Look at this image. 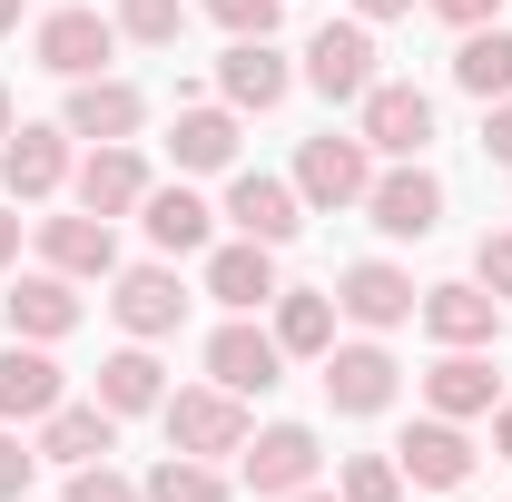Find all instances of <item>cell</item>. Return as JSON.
<instances>
[{"mask_svg":"<svg viewBox=\"0 0 512 502\" xmlns=\"http://www.w3.org/2000/svg\"><path fill=\"white\" fill-rule=\"evenodd\" d=\"M375 168H384V158L355 138V128H325V138H306V148H296V197H306V217H345V207H365Z\"/></svg>","mask_w":512,"mask_h":502,"instance_id":"6da1fadb","label":"cell"},{"mask_svg":"<svg viewBox=\"0 0 512 502\" xmlns=\"http://www.w3.org/2000/svg\"><path fill=\"white\" fill-rule=\"evenodd\" d=\"M158 424H168V453H197V463H227V453L256 434L247 394H227V384H168Z\"/></svg>","mask_w":512,"mask_h":502,"instance_id":"7a4b0ae2","label":"cell"},{"mask_svg":"<svg viewBox=\"0 0 512 502\" xmlns=\"http://www.w3.org/2000/svg\"><path fill=\"white\" fill-rule=\"evenodd\" d=\"M375 60H384V50H375V20H355V10H345V20H325L316 40H306V60H296V79L316 89L325 109H355V99H365V89L384 79Z\"/></svg>","mask_w":512,"mask_h":502,"instance_id":"3957f363","label":"cell"},{"mask_svg":"<svg viewBox=\"0 0 512 502\" xmlns=\"http://www.w3.org/2000/svg\"><path fill=\"white\" fill-rule=\"evenodd\" d=\"M365 227L394 237V247H424V237L444 227V178H434L424 158H384L375 188H365Z\"/></svg>","mask_w":512,"mask_h":502,"instance_id":"277c9868","label":"cell"},{"mask_svg":"<svg viewBox=\"0 0 512 502\" xmlns=\"http://www.w3.org/2000/svg\"><path fill=\"white\" fill-rule=\"evenodd\" d=\"M404 394V365H394V345L384 335H335L325 345V404L345 414V424H365Z\"/></svg>","mask_w":512,"mask_h":502,"instance_id":"5b68a950","label":"cell"},{"mask_svg":"<svg viewBox=\"0 0 512 502\" xmlns=\"http://www.w3.org/2000/svg\"><path fill=\"white\" fill-rule=\"evenodd\" d=\"M30 60L50 69V79H99V69L119 60V20H109V10H89V0L40 10V30H30Z\"/></svg>","mask_w":512,"mask_h":502,"instance_id":"8992f818","label":"cell"},{"mask_svg":"<svg viewBox=\"0 0 512 502\" xmlns=\"http://www.w3.org/2000/svg\"><path fill=\"white\" fill-rule=\"evenodd\" d=\"M109 315H119V335H138V345H168V335L188 325V286H178V256L119 266V276H109Z\"/></svg>","mask_w":512,"mask_h":502,"instance_id":"52a82bcc","label":"cell"},{"mask_svg":"<svg viewBox=\"0 0 512 502\" xmlns=\"http://www.w3.org/2000/svg\"><path fill=\"white\" fill-rule=\"evenodd\" d=\"M424 306V286H414V266H394V256H355L345 276H335V315L355 325V335H394V325H414Z\"/></svg>","mask_w":512,"mask_h":502,"instance_id":"ba28073f","label":"cell"},{"mask_svg":"<svg viewBox=\"0 0 512 502\" xmlns=\"http://www.w3.org/2000/svg\"><path fill=\"white\" fill-rule=\"evenodd\" d=\"M316 473H325V443H316V424H266V434H247V443H237V483H247L256 502L306 493Z\"/></svg>","mask_w":512,"mask_h":502,"instance_id":"9c48e42d","label":"cell"},{"mask_svg":"<svg viewBox=\"0 0 512 502\" xmlns=\"http://www.w3.org/2000/svg\"><path fill=\"white\" fill-rule=\"evenodd\" d=\"M355 138H365L375 158H424V148H434V89L375 79V89L355 99Z\"/></svg>","mask_w":512,"mask_h":502,"instance_id":"30bf717a","label":"cell"},{"mask_svg":"<svg viewBox=\"0 0 512 502\" xmlns=\"http://www.w3.org/2000/svg\"><path fill=\"white\" fill-rule=\"evenodd\" d=\"M69 128L60 119H20L10 138H0V197L10 207H40V197H60L69 188Z\"/></svg>","mask_w":512,"mask_h":502,"instance_id":"8fae6325","label":"cell"},{"mask_svg":"<svg viewBox=\"0 0 512 502\" xmlns=\"http://www.w3.org/2000/svg\"><path fill=\"white\" fill-rule=\"evenodd\" d=\"M394 463H404L414 493H463V483L483 473V453H473V434H463L453 414H414L404 443H394Z\"/></svg>","mask_w":512,"mask_h":502,"instance_id":"7c38bea8","label":"cell"},{"mask_svg":"<svg viewBox=\"0 0 512 502\" xmlns=\"http://www.w3.org/2000/svg\"><path fill=\"white\" fill-rule=\"evenodd\" d=\"M0 315H10V335H30V345H60V335H79V315H89V296H79V276H60V266H10V296H0Z\"/></svg>","mask_w":512,"mask_h":502,"instance_id":"4fadbf2b","label":"cell"},{"mask_svg":"<svg viewBox=\"0 0 512 502\" xmlns=\"http://www.w3.org/2000/svg\"><path fill=\"white\" fill-rule=\"evenodd\" d=\"M158 188L148 178V158H138V138H109V148H89L79 168H69V207H89V217H138V197Z\"/></svg>","mask_w":512,"mask_h":502,"instance_id":"5bb4252c","label":"cell"},{"mask_svg":"<svg viewBox=\"0 0 512 502\" xmlns=\"http://www.w3.org/2000/svg\"><path fill=\"white\" fill-rule=\"evenodd\" d=\"M207 384H227V394H276V384H286V345H276V325L227 315V325L207 335Z\"/></svg>","mask_w":512,"mask_h":502,"instance_id":"9a60e30c","label":"cell"},{"mask_svg":"<svg viewBox=\"0 0 512 502\" xmlns=\"http://www.w3.org/2000/svg\"><path fill=\"white\" fill-rule=\"evenodd\" d=\"M30 247H40V266H60V276H79V286H109V276H119V227H109V217H89V207L40 217V227H30Z\"/></svg>","mask_w":512,"mask_h":502,"instance_id":"2e32d148","label":"cell"},{"mask_svg":"<svg viewBox=\"0 0 512 502\" xmlns=\"http://www.w3.org/2000/svg\"><path fill=\"white\" fill-rule=\"evenodd\" d=\"M503 404V375H493V345H444L424 365V414H453V424H483Z\"/></svg>","mask_w":512,"mask_h":502,"instance_id":"e0dca14e","label":"cell"},{"mask_svg":"<svg viewBox=\"0 0 512 502\" xmlns=\"http://www.w3.org/2000/svg\"><path fill=\"white\" fill-rule=\"evenodd\" d=\"M217 99H227L237 119H266V109L296 99V60H286L276 40H227V60H217Z\"/></svg>","mask_w":512,"mask_h":502,"instance_id":"ac0fdd59","label":"cell"},{"mask_svg":"<svg viewBox=\"0 0 512 502\" xmlns=\"http://www.w3.org/2000/svg\"><path fill=\"white\" fill-rule=\"evenodd\" d=\"M237 237H256V247H286L296 227H306V197H296V178H266V168H237L227 178V207H217Z\"/></svg>","mask_w":512,"mask_h":502,"instance_id":"d6986e66","label":"cell"},{"mask_svg":"<svg viewBox=\"0 0 512 502\" xmlns=\"http://www.w3.org/2000/svg\"><path fill=\"white\" fill-rule=\"evenodd\" d=\"M60 128L69 138H89V148H109V138H138L148 128V89L138 79H69V109H60Z\"/></svg>","mask_w":512,"mask_h":502,"instance_id":"ffe728a7","label":"cell"},{"mask_svg":"<svg viewBox=\"0 0 512 502\" xmlns=\"http://www.w3.org/2000/svg\"><path fill=\"white\" fill-rule=\"evenodd\" d=\"M503 296L493 286H473V276H453V286H424V306H414V325L434 335V345H503Z\"/></svg>","mask_w":512,"mask_h":502,"instance_id":"44dd1931","label":"cell"},{"mask_svg":"<svg viewBox=\"0 0 512 502\" xmlns=\"http://www.w3.org/2000/svg\"><path fill=\"white\" fill-rule=\"evenodd\" d=\"M50 404H69V375L50 345H30V335H10L0 345V424H40Z\"/></svg>","mask_w":512,"mask_h":502,"instance_id":"7402d4cb","label":"cell"},{"mask_svg":"<svg viewBox=\"0 0 512 502\" xmlns=\"http://www.w3.org/2000/svg\"><path fill=\"white\" fill-rule=\"evenodd\" d=\"M30 443H40V463H60V473H79V463H109V453H119V414H109L99 394H89V404H50Z\"/></svg>","mask_w":512,"mask_h":502,"instance_id":"603a6c76","label":"cell"},{"mask_svg":"<svg viewBox=\"0 0 512 502\" xmlns=\"http://www.w3.org/2000/svg\"><path fill=\"white\" fill-rule=\"evenodd\" d=\"M276 247H256V237H227V247H207V296L227 315H266L276 306Z\"/></svg>","mask_w":512,"mask_h":502,"instance_id":"cb8c5ba5","label":"cell"},{"mask_svg":"<svg viewBox=\"0 0 512 502\" xmlns=\"http://www.w3.org/2000/svg\"><path fill=\"white\" fill-rule=\"evenodd\" d=\"M138 227H148V247H158V256H207V247H217V207H207L188 178L138 197Z\"/></svg>","mask_w":512,"mask_h":502,"instance_id":"d4e9b609","label":"cell"},{"mask_svg":"<svg viewBox=\"0 0 512 502\" xmlns=\"http://www.w3.org/2000/svg\"><path fill=\"white\" fill-rule=\"evenodd\" d=\"M266 325H276V345H286V365H325V345H335V286H276V306H266Z\"/></svg>","mask_w":512,"mask_h":502,"instance_id":"484cf974","label":"cell"},{"mask_svg":"<svg viewBox=\"0 0 512 502\" xmlns=\"http://www.w3.org/2000/svg\"><path fill=\"white\" fill-rule=\"evenodd\" d=\"M168 158H178V178H217V168H237V109H227V99H197V109H178V128H168Z\"/></svg>","mask_w":512,"mask_h":502,"instance_id":"4316f807","label":"cell"},{"mask_svg":"<svg viewBox=\"0 0 512 502\" xmlns=\"http://www.w3.org/2000/svg\"><path fill=\"white\" fill-rule=\"evenodd\" d=\"M89 394H99L119 424H128V414H158V404H168V365H158V345L128 335L119 355H99V384H89Z\"/></svg>","mask_w":512,"mask_h":502,"instance_id":"83f0119b","label":"cell"},{"mask_svg":"<svg viewBox=\"0 0 512 502\" xmlns=\"http://www.w3.org/2000/svg\"><path fill=\"white\" fill-rule=\"evenodd\" d=\"M453 89L463 99H512V20H483V30H453Z\"/></svg>","mask_w":512,"mask_h":502,"instance_id":"f1b7e54d","label":"cell"},{"mask_svg":"<svg viewBox=\"0 0 512 502\" xmlns=\"http://www.w3.org/2000/svg\"><path fill=\"white\" fill-rule=\"evenodd\" d=\"M138 493L148 502H237V473L227 463H197V453H158L138 473Z\"/></svg>","mask_w":512,"mask_h":502,"instance_id":"f546056e","label":"cell"},{"mask_svg":"<svg viewBox=\"0 0 512 502\" xmlns=\"http://www.w3.org/2000/svg\"><path fill=\"white\" fill-rule=\"evenodd\" d=\"M109 20H119V40H138V50H178L188 40V0H119Z\"/></svg>","mask_w":512,"mask_h":502,"instance_id":"4dcf8cb0","label":"cell"},{"mask_svg":"<svg viewBox=\"0 0 512 502\" xmlns=\"http://www.w3.org/2000/svg\"><path fill=\"white\" fill-rule=\"evenodd\" d=\"M335 493L345 502H404V463H394V453H345Z\"/></svg>","mask_w":512,"mask_h":502,"instance_id":"1f68e13d","label":"cell"},{"mask_svg":"<svg viewBox=\"0 0 512 502\" xmlns=\"http://www.w3.org/2000/svg\"><path fill=\"white\" fill-rule=\"evenodd\" d=\"M197 10H207L227 40H276V30H286V0H197Z\"/></svg>","mask_w":512,"mask_h":502,"instance_id":"d6a6232c","label":"cell"},{"mask_svg":"<svg viewBox=\"0 0 512 502\" xmlns=\"http://www.w3.org/2000/svg\"><path fill=\"white\" fill-rule=\"evenodd\" d=\"M69 502H148V493L128 483L119 463H79V473H69Z\"/></svg>","mask_w":512,"mask_h":502,"instance_id":"836d02e7","label":"cell"},{"mask_svg":"<svg viewBox=\"0 0 512 502\" xmlns=\"http://www.w3.org/2000/svg\"><path fill=\"white\" fill-rule=\"evenodd\" d=\"M473 286H493L512 306V227H483V247H473Z\"/></svg>","mask_w":512,"mask_h":502,"instance_id":"e575fe53","label":"cell"},{"mask_svg":"<svg viewBox=\"0 0 512 502\" xmlns=\"http://www.w3.org/2000/svg\"><path fill=\"white\" fill-rule=\"evenodd\" d=\"M30 473H40V443H20V424H0V502L30 493Z\"/></svg>","mask_w":512,"mask_h":502,"instance_id":"d590c367","label":"cell"},{"mask_svg":"<svg viewBox=\"0 0 512 502\" xmlns=\"http://www.w3.org/2000/svg\"><path fill=\"white\" fill-rule=\"evenodd\" d=\"M444 30H483V20H503V0H424Z\"/></svg>","mask_w":512,"mask_h":502,"instance_id":"8d00e7d4","label":"cell"},{"mask_svg":"<svg viewBox=\"0 0 512 502\" xmlns=\"http://www.w3.org/2000/svg\"><path fill=\"white\" fill-rule=\"evenodd\" d=\"M483 158H493V168H512V99H493V109H483Z\"/></svg>","mask_w":512,"mask_h":502,"instance_id":"74e56055","label":"cell"},{"mask_svg":"<svg viewBox=\"0 0 512 502\" xmlns=\"http://www.w3.org/2000/svg\"><path fill=\"white\" fill-rule=\"evenodd\" d=\"M10 266H20V207L0 197V276H10Z\"/></svg>","mask_w":512,"mask_h":502,"instance_id":"f35d334b","label":"cell"},{"mask_svg":"<svg viewBox=\"0 0 512 502\" xmlns=\"http://www.w3.org/2000/svg\"><path fill=\"white\" fill-rule=\"evenodd\" d=\"M345 10H355V20H375V30H384V20H404L414 0H345Z\"/></svg>","mask_w":512,"mask_h":502,"instance_id":"ab89813d","label":"cell"},{"mask_svg":"<svg viewBox=\"0 0 512 502\" xmlns=\"http://www.w3.org/2000/svg\"><path fill=\"white\" fill-rule=\"evenodd\" d=\"M483 424H493V453H503V463H512V394H503V404H493V414H483Z\"/></svg>","mask_w":512,"mask_h":502,"instance_id":"60d3db41","label":"cell"},{"mask_svg":"<svg viewBox=\"0 0 512 502\" xmlns=\"http://www.w3.org/2000/svg\"><path fill=\"white\" fill-rule=\"evenodd\" d=\"M20 10H30V0H0V40H10V30H20Z\"/></svg>","mask_w":512,"mask_h":502,"instance_id":"b9f144b4","label":"cell"},{"mask_svg":"<svg viewBox=\"0 0 512 502\" xmlns=\"http://www.w3.org/2000/svg\"><path fill=\"white\" fill-rule=\"evenodd\" d=\"M286 502H345V493H325V483H306V493H286Z\"/></svg>","mask_w":512,"mask_h":502,"instance_id":"7bdbcfd3","label":"cell"},{"mask_svg":"<svg viewBox=\"0 0 512 502\" xmlns=\"http://www.w3.org/2000/svg\"><path fill=\"white\" fill-rule=\"evenodd\" d=\"M10 128H20V109H10V89H0V138H10Z\"/></svg>","mask_w":512,"mask_h":502,"instance_id":"ee69618b","label":"cell"}]
</instances>
